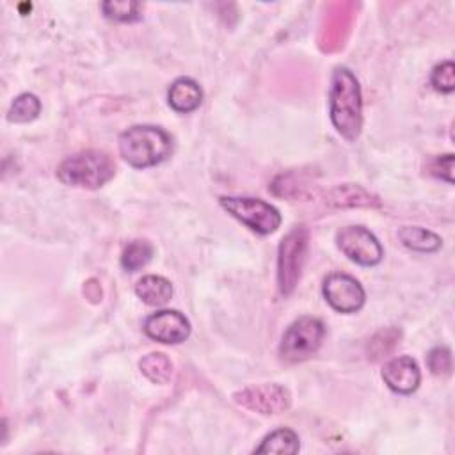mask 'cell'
I'll use <instances>...</instances> for the list:
<instances>
[{"label":"cell","instance_id":"cell-7","mask_svg":"<svg viewBox=\"0 0 455 455\" xmlns=\"http://www.w3.org/2000/svg\"><path fill=\"white\" fill-rule=\"evenodd\" d=\"M336 242L339 251L363 267H373L382 259V245L377 236L364 226H347L338 231Z\"/></svg>","mask_w":455,"mask_h":455},{"label":"cell","instance_id":"cell-11","mask_svg":"<svg viewBox=\"0 0 455 455\" xmlns=\"http://www.w3.org/2000/svg\"><path fill=\"white\" fill-rule=\"evenodd\" d=\"M382 379L389 389H393L400 395H409L418 389L421 373L412 357L400 355L384 364Z\"/></svg>","mask_w":455,"mask_h":455},{"label":"cell","instance_id":"cell-10","mask_svg":"<svg viewBox=\"0 0 455 455\" xmlns=\"http://www.w3.org/2000/svg\"><path fill=\"white\" fill-rule=\"evenodd\" d=\"M144 331L149 338L160 343H181L190 334L188 320L174 309H162L149 315L144 322Z\"/></svg>","mask_w":455,"mask_h":455},{"label":"cell","instance_id":"cell-4","mask_svg":"<svg viewBox=\"0 0 455 455\" xmlns=\"http://www.w3.org/2000/svg\"><path fill=\"white\" fill-rule=\"evenodd\" d=\"M325 334L323 323L313 316H300L283 334L279 354L283 359L297 363L311 357Z\"/></svg>","mask_w":455,"mask_h":455},{"label":"cell","instance_id":"cell-23","mask_svg":"<svg viewBox=\"0 0 455 455\" xmlns=\"http://www.w3.org/2000/svg\"><path fill=\"white\" fill-rule=\"evenodd\" d=\"M451 171H453V155L448 153V155H443V156H437L432 165H430V172L437 178H443L446 180L448 183L453 181L451 178Z\"/></svg>","mask_w":455,"mask_h":455},{"label":"cell","instance_id":"cell-21","mask_svg":"<svg viewBox=\"0 0 455 455\" xmlns=\"http://www.w3.org/2000/svg\"><path fill=\"white\" fill-rule=\"evenodd\" d=\"M430 82L434 89L441 92H451L455 89V66L451 60L441 62L432 69Z\"/></svg>","mask_w":455,"mask_h":455},{"label":"cell","instance_id":"cell-14","mask_svg":"<svg viewBox=\"0 0 455 455\" xmlns=\"http://www.w3.org/2000/svg\"><path fill=\"white\" fill-rule=\"evenodd\" d=\"M398 238L405 247L418 251V252H434L443 243V240L435 233H432L425 228H419V226L402 228L398 231Z\"/></svg>","mask_w":455,"mask_h":455},{"label":"cell","instance_id":"cell-6","mask_svg":"<svg viewBox=\"0 0 455 455\" xmlns=\"http://www.w3.org/2000/svg\"><path fill=\"white\" fill-rule=\"evenodd\" d=\"M220 206L247 228L261 235L275 231L281 224L277 208L256 197H220Z\"/></svg>","mask_w":455,"mask_h":455},{"label":"cell","instance_id":"cell-5","mask_svg":"<svg viewBox=\"0 0 455 455\" xmlns=\"http://www.w3.org/2000/svg\"><path fill=\"white\" fill-rule=\"evenodd\" d=\"M307 251V229L304 226L293 228L279 243L277 252V283L279 290L288 295L293 291Z\"/></svg>","mask_w":455,"mask_h":455},{"label":"cell","instance_id":"cell-20","mask_svg":"<svg viewBox=\"0 0 455 455\" xmlns=\"http://www.w3.org/2000/svg\"><path fill=\"white\" fill-rule=\"evenodd\" d=\"M139 4L132 0H117V2H103L101 9L107 18L116 21H133L139 18Z\"/></svg>","mask_w":455,"mask_h":455},{"label":"cell","instance_id":"cell-9","mask_svg":"<svg viewBox=\"0 0 455 455\" xmlns=\"http://www.w3.org/2000/svg\"><path fill=\"white\" fill-rule=\"evenodd\" d=\"M235 400L251 411H258L261 414H277L288 409L290 393L279 384H261L249 386L235 393Z\"/></svg>","mask_w":455,"mask_h":455},{"label":"cell","instance_id":"cell-18","mask_svg":"<svg viewBox=\"0 0 455 455\" xmlns=\"http://www.w3.org/2000/svg\"><path fill=\"white\" fill-rule=\"evenodd\" d=\"M41 110V101L32 92H23L14 98L7 112V119L12 123H28L37 117Z\"/></svg>","mask_w":455,"mask_h":455},{"label":"cell","instance_id":"cell-17","mask_svg":"<svg viewBox=\"0 0 455 455\" xmlns=\"http://www.w3.org/2000/svg\"><path fill=\"white\" fill-rule=\"evenodd\" d=\"M140 371L156 384H164L171 379L172 373V363L165 354L160 352H151L148 355H144L139 363Z\"/></svg>","mask_w":455,"mask_h":455},{"label":"cell","instance_id":"cell-8","mask_svg":"<svg viewBox=\"0 0 455 455\" xmlns=\"http://www.w3.org/2000/svg\"><path fill=\"white\" fill-rule=\"evenodd\" d=\"M325 300L339 313H354L364 304V290L348 274L334 272L323 281Z\"/></svg>","mask_w":455,"mask_h":455},{"label":"cell","instance_id":"cell-16","mask_svg":"<svg viewBox=\"0 0 455 455\" xmlns=\"http://www.w3.org/2000/svg\"><path fill=\"white\" fill-rule=\"evenodd\" d=\"M254 451L256 453H297L299 437L290 428H277L270 432Z\"/></svg>","mask_w":455,"mask_h":455},{"label":"cell","instance_id":"cell-3","mask_svg":"<svg viewBox=\"0 0 455 455\" xmlns=\"http://www.w3.org/2000/svg\"><path fill=\"white\" fill-rule=\"evenodd\" d=\"M116 172L112 158L98 149L75 153L60 162L57 176L62 183L84 188H98L105 185Z\"/></svg>","mask_w":455,"mask_h":455},{"label":"cell","instance_id":"cell-22","mask_svg":"<svg viewBox=\"0 0 455 455\" xmlns=\"http://www.w3.org/2000/svg\"><path fill=\"white\" fill-rule=\"evenodd\" d=\"M428 368L435 375H446L451 370V352L446 347H435L428 354Z\"/></svg>","mask_w":455,"mask_h":455},{"label":"cell","instance_id":"cell-12","mask_svg":"<svg viewBox=\"0 0 455 455\" xmlns=\"http://www.w3.org/2000/svg\"><path fill=\"white\" fill-rule=\"evenodd\" d=\"M167 100L169 105L180 112V114H188L192 110H196L201 101H203V91L199 87V84L188 76H181L176 78L167 92Z\"/></svg>","mask_w":455,"mask_h":455},{"label":"cell","instance_id":"cell-19","mask_svg":"<svg viewBox=\"0 0 455 455\" xmlns=\"http://www.w3.org/2000/svg\"><path fill=\"white\" fill-rule=\"evenodd\" d=\"M151 256H153V245L149 242H146V240H133L123 251L121 265L126 270L135 272V270L142 268L144 265H148Z\"/></svg>","mask_w":455,"mask_h":455},{"label":"cell","instance_id":"cell-13","mask_svg":"<svg viewBox=\"0 0 455 455\" xmlns=\"http://www.w3.org/2000/svg\"><path fill=\"white\" fill-rule=\"evenodd\" d=\"M135 293L149 306H164L172 297V284L162 275H144L135 284Z\"/></svg>","mask_w":455,"mask_h":455},{"label":"cell","instance_id":"cell-1","mask_svg":"<svg viewBox=\"0 0 455 455\" xmlns=\"http://www.w3.org/2000/svg\"><path fill=\"white\" fill-rule=\"evenodd\" d=\"M331 121L336 130L348 140H354L361 132V91L357 78L347 68H336L329 91Z\"/></svg>","mask_w":455,"mask_h":455},{"label":"cell","instance_id":"cell-15","mask_svg":"<svg viewBox=\"0 0 455 455\" xmlns=\"http://www.w3.org/2000/svg\"><path fill=\"white\" fill-rule=\"evenodd\" d=\"M329 203L334 206H377L379 201L375 196L366 192L357 185H341L336 187L329 196Z\"/></svg>","mask_w":455,"mask_h":455},{"label":"cell","instance_id":"cell-2","mask_svg":"<svg viewBox=\"0 0 455 455\" xmlns=\"http://www.w3.org/2000/svg\"><path fill=\"white\" fill-rule=\"evenodd\" d=\"M171 135L153 124H135L119 135V153L133 167H151L169 156Z\"/></svg>","mask_w":455,"mask_h":455}]
</instances>
